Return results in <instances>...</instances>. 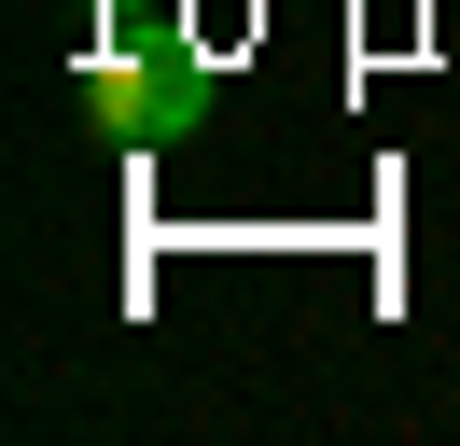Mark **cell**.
Here are the masks:
<instances>
[{"mask_svg":"<svg viewBox=\"0 0 460 446\" xmlns=\"http://www.w3.org/2000/svg\"><path fill=\"white\" fill-rule=\"evenodd\" d=\"M84 112L126 139V154H181V139L224 112V70H209L181 28H140V42H98L84 56Z\"/></svg>","mask_w":460,"mask_h":446,"instance_id":"cell-1","label":"cell"}]
</instances>
